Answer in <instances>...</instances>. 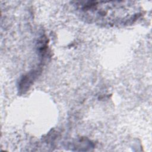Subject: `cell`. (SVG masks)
I'll list each match as a JSON object with an SVG mask.
<instances>
[{
  "label": "cell",
  "instance_id": "1",
  "mask_svg": "<svg viewBox=\"0 0 152 152\" xmlns=\"http://www.w3.org/2000/svg\"><path fill=\"white\" fill-rule=\"evenodd\" d=\"M77 10L86 20L104 26L133 23L141 15V9L128 1H84L76 2Z\"/></svg>",
  "mask_w": 152,
  "mask_h": 152
}]
</instances>
